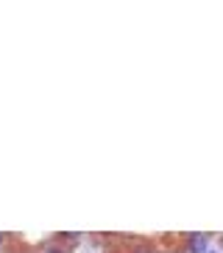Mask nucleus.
<instances>
[{"label": "nucleus", "instance_id": "3", "mask_svg": "<svg viewBox=\"0 0 223 253\" xmlns=\"http://www.w3.org/2000/svg\"><path fill=\"white\" fill-rule=\"evenodd\" d=\"M50 253H59V251H50Z\"/></svg>", "mask_w": 223, "mask_h": 253}, {"label": "nucleus", "instance_id": "1", "mask_svg": "<svg viewBox=\"0 0 223 253\" xmlns=\"http://www.w3.org/2000/svg\"><path fill=\"white\" fill-rule=\"evenodd\" d=\"M190 239H193V253H204L206 251V239H204V236L195 234V236H190Z\"/></svg>", "mask_w": 223, "mask_h": 253}, {"label": "nucleus", "instance_id": "2", "mask_svg": "<svg viewBox=\"0 0 223 253\" xmlns=\"http://www.w3.org/2000/svg\"><path fill=\"white\" fill-rule=\"evenodd\" d=\"M0 245H3V234H0Z\"/></svg>", "mask_w": 223, "mask_h": 253}]
</instances>
